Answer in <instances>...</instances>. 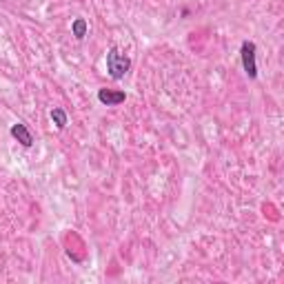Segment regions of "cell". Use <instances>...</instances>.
I'll list each match as a JSON object with an SVG mask.
<instances>
[{
  "mask_svg": "<svg viewBox=\"0 0 284 284\" xmlns=\"http://www.w3.org/2000/svg\"><path fill=\"white\" fill-rule=\"evenodd\" d=\"M129 58L124 56V53H120L118 49H111L109 53H106V69H109V75L115 80H120L124 73L129 71Z\"/></svg>",
  "mask_w": 284,
  "mask_h": 284,
  "instance_id": "6da1fadb",
  "label": "cell"
},
{
  "mask_svg": "<svg viewBox=\"0 0 284 284\" xmlns=\"http://www.w3.org/2000/svg\"><path fill=\"white\" fill-rule=\"evenodd\" d=\"M242 65L251 78L257 75V67H255V44L253 42H244L242 44Z\"/></svg>",
  "mask_w": 284,
  "mask_h": 284,
  "instance_id": "7a4b0ae2",
  "label": "cell"
},
{
  "mask_svg": "<svg viewBox=\"0 0 284 284\" xmlns=\"http://www.w3.org/2000/svg\"><path fill=\"white\" fill-rule=\"evenodd\" d=\"M98 100H100L102 105H106V106L120 105V102H124V91H109V89H100V91H98Z\"/></svg>",
  "mask_w": 284,
  "mask_h": 284,
  "instance_id": "3957f363",
  "label": "cell"
},
{
  "mask_svg": "<svg viewBox=\"0 0 284 284\" xmlns=\"http://www.w3.org/2000/svg\"><path fill=\"white\" fill-rule=\"evenodd\" d=\"M11 136L18 138V142H22L25 146H31V142H34V138H31V133L27 131L25 124H13V127H11Z\"/></svg>",
  "mask_w": 284,
  "mask_h": 284,
  "instance_id": "277c9868",
  "label": "cell"
},
{
  "mask_svg": "<svg viewBox=\"0 0 284 284\" xmlns=\"http://www.w3.org/2000/svg\"><path fill=\"white\" fill-rule=\"evenodd\" d=\"M71 31H73L75 38H84V34H87V22H84L82 18L73 20V25H71Z\"/></svg>",
  "mask_w": 284,
  "mask_h": 284,
  "instance_id": "5b68a950",
  "label": "cell"
},
{
  "mask_svg": "<svg viewBox=\"0 0 284 284\" xmlns=\"http://www.w3.org/2000/svg\"><path fill=\"white\" fill-rule=\"evenodd\" d=\"M51 120H53V124H56L58 129H62L67 124V113L62 109H53L51 111Z\"/></svg>",
  "mask_w": 284,
  "mask_h": 284,
  "instance_id": "8992f818",
  "label": "cell"
}]
</instances>
